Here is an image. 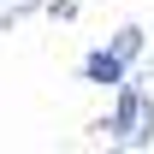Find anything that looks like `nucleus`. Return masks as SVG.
<instances>
[{
    "mask_svg": "<svg viewBox=\"0 0 154 154\" xmlns=\"http://www.w3.org/2000/svg\"><path fill=\"white\" fill-rule=\"evenodd\" d=\"M107 136L113 142H148L154 136V107H148V95L136 83H119V107L107 119Z\"/></svg>",
    "mask_w": 154,
    "mask_h": 154,
    "instance_id": "nucleus-1",
    "label": "nucleus"
},
{
    "mask_svg": "<svg viewBox=\"0 0 154 154\" xmlns=\"http://www.w3.org/2000/svg\"><path fill=\"white\" fill-rule=\"evenodd\" d=\"M83 83H101V89H119V83H131V59L119 54V48H95V54L83 59Z\"/></svg>",
    "mask_w": 154,
    "mask_h": 154,
    "instance_id": "nucleus-2",
    "label": "nucleus"
},
{
    "mask_svg": "<svg viewBox=\"0 0 154 154\" xmlns=\"http://www.w3.org/2000/svg\"><path fill=\"white\" fill-rule=\"evenodd\" d=\"M113 48H119L125 59H136V54H142V30H136V24H125V30L113 36Z\"/></svg>",
    "mask_w": 154,
    "mask_h": 154,
    "instance_id": "nucleus-3",
    "label": "nucleus"
}]
</instances>
